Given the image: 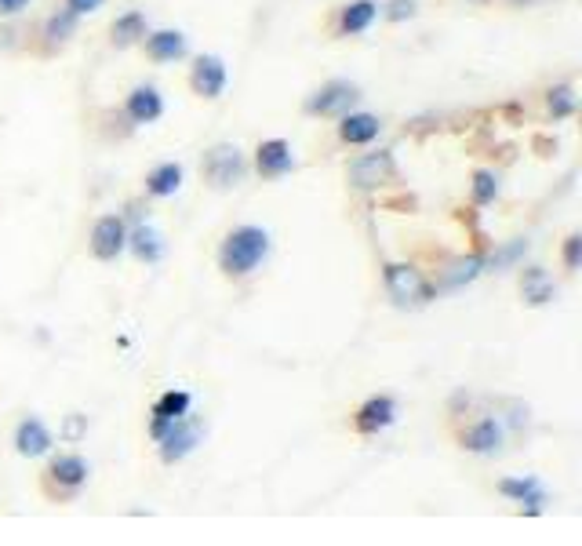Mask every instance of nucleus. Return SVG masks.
<instances>
[{
  "label": "nucleus",
  "mask_w": 582,
  "mask_h": 546,
  "mask_svg": "<svg viewBox=\"0 0 582 546\" xmlns=\"http://www.w3.org/2000/svg\"><path fill=\"white\" fill-rule=\"evenodd\" d=\"M270 255V233L262 226H233L219 244V270L230 281H241L248 273H255Z\"/></svg>",
  "instance_id": "obj_1"
},
{
  "label": "nucleus",
  "mask_w": 582,
  "mask_h": 546,
  "mask_svg": "<svg viewBox=\"0 0 582 546\" xmlns=\"http://www.w3.org/2000/svg\"><path fill=\"white\" fill-rule=\"evenodd\" d=\"M88 477H91V466H88L84 455L62 452V455H55L48 466H44L41 488H44V496L55 499V503H70V499H77L84 492Z\"/></svg>",
  "instance_id": "obj_2"
},
{
  "label": "nucleus",
  "mask_w": 582,
  "mask_h": 546,
  "mask_svg": "<svg viewBox=\"0 0 582 546\" xmlns=\"http://www.w3.org/2000/svg\"><path fill=\"white\" fill-rule=\"evenodd\" d=\"M248 175V161L237 142H215L208 146L201 157V179L208 182L211 190H233L241 186Z\"/></svg>",
  "instance_id": "obj_3"
},
{
  "label": "nucleus",
  "mask_w": 582,
  "mask_h": 546,
  "mask_svg": "<svg viewBox=\"0 0 582 546\" xmlns=\"http://www.w3.org/2000/svg\"><path fill=\"white\" fill-rule=\"evenodd\" d=\"M382 281H386V295L393 299V306H401V310H415V306H426L433 299V284L412 263H386Z\"/></svg>",
  "instance_id": "obj_4"
},
{
  "label": "nucleus",
  "mask_w": 582,
  "mask_h": 546,
  "mask_svg": "<svg viewBox=\"0 0 582 546\" xmlns=\"http://www.w3.org/2000/svg\"><path fill=\"white\" fill-rule=\"evenodd\" d=\"M357 102H361V88H357V84L328 81L313 91V95H306L302 113H306V117H324V121H339L342 113H350Z\"/></svg>",
  "instance_id": "obj_5"
},
{
  "label": "nucleus",
  "mask_w": 582,
  "mask_h": 546,
  "mask_svg": "<svg viewBox=\"0 0 582 546\" xmlns=\"http://www.w3.org/2000/svg\"><path fill=\"white\" fill-rule=\"evenodd\" d=\"M506 423H502V415H477V419H470L466 426H459V434H455V441H459L462 452L470 455H499L502 445H506Z\"/></svg>",
  "instance_id": "obj_6"
},
{
  "label": "nucleus",
  "mask_w": 582,
  "mask_h": 546,
  "mask_svg": "<svg viewBox=\"0 0 582 546\" xmlns=\"http://www.w3.org/2000/svg\"><path fill=\"white\" fill-rule=\"evenodd\" d=\"M393 179H397V161H393L390 150L364 153V157L350 161V168H346V182L361 193L379 190V186H386V182H393Z\"/></svg>",
  "instance_id": "obj_7"
},
{
  "label": "nucleus",
  "mask_w": 582,
  "mask_h": 546,
  "mask_svg": "<svg viewBox=\"0 0 582 546\" xmlns=\"http://www.w3.org/2000/svg\"><path fill=\"white\" fill-rule=\"evenodd\" d=\"M201 434H204V426H201V419L193 415V408L186 415H179V419L164 430L161 441H157V445H161V463H168V466L182 463L193 448L201 445Z\"/></svg>",
  "instance_id": "obj_8"
},
{
  "label": "nucleus",
  "mask_w": 582,
  "mask_h": 546,
  "mask_svg": "<svg viewBox=\"0 0 582 546\" xmlns=\"http://www.w3.org/2000/svg\"><path fill=\"white\" fill-rule=\"evenodd\" d=\"M91 255L99 259V263H113V259H121L128 252V223H124L121 215H99L95 226H91Z\"/></svg>",
  "instance_id": "obj_9"
},
{
  "label": "nucleus",
  "mask_w": 582,
  "mask_h": 546,
  "mask_svg": "<svg viewBox=\"0 0 582 546\" xmlns=\"http://www.w3.org/2000/svg\"><path fill=\"white\" fill-rule=\"evenodd\" d=\"M397 423V401L393 397H386V394H375V397H368L357 412H353V430L357 434H364V437H372V434H382L386 426H393Z\"/></svg>",
  "instance_id": "obj_10"
},
{
  "label": "nucleus",
  "mask_w": 582,
  "mask_h": 546,
  "mask_svg": "<svg viewBox=\"0 0 582 546\" xmlns=\"http://www.w3.org/2000/svg\"><path fill=\"white\" fill-rule=\"evenodd\" d=\"M190 88L201 99H219L226 91V62L219 55H197L190 66Z\"/></svg>",
  "instance_id": "obj_11"
},
{
  "label": "nucleus",
  "mask_w": 582,
  "mask_h": 546,
  "mask_svg": "<svg viewBox=\"0 0 582 546\" xmlns=\"http://www.w3.org/2000/svg\"><path fill=\"white\" fill-rule=\"evenodd\" d=\"M255 172L262 179H284V175L295 172V153L284 139H266L259 142V150H255Z\"/></svg>",
  "instance_id": "obj_12"
},
{
  "label": "nucleus",
  "mask_w": 582,
  "mask_h": 546,
  "mask_svg": "<svg viewBox=\"0 0 582 546\" xmlns=\"http://www.w3.org/2000/svg\"><path fill=\"white\" fill-rule=\"evenodd\" d=\"M11 445H15V452H19L22 459H41V455L51 452L55 437H51V430L44 426V419H37V415H26V419L15 426Z\"/></svg>",
  "instance_id": "obj_13"
},
{
  "label": "nucleus",
  "mask_w": 582,
  "mask_h": 546,
  "mask_svg": "<svg viewBox=\"0 0 582 546\" xmlns=\"http://www.w3.org/2000/svg\"><path fill=\"white\" fill-rule=\"evenodd\" d=\"M495 492L506 496L510 503H521L524 514H542V503H546V488H542L539 477H502Z\"/></svg>",
  "instance_id": "obj_14"
},
{
  "label": "nucleus",
  "mask_w": 582,
  "mask_h": 546,
  "mask_svg": "<svg viewBox=\"0 0 582 546\" xmlns=\"http://www.w3.org/2000/svg\"><path fill=\"white\" fill-rule=\"evenodd\" d=\"M124 117L131 124H153L164 117V99L161 91L153 88V84H139V88L128 91V99H124Z\"/></svg>",
  "instance_id": "obj_15"
},
{
  "label": "nucleus",
  "mask_w": 582,
  "mask_h": 546,
  "mask_svg": "<svg viewBox=\"0 0 582 546\" xmlns=\"http://www.w3.org/2000/svg\"><path fill=\"white\" fill-rule=\"evenodd\" d=\"M379 19V4L375 0H350L335 11V33L339 37H357V33L372 30V22Z\"/></svg>",
  "instance_id": "obj_16"
},
{
  "label": "nucleus",
  "mask_w": 582,
  "mask_h": 546,
  "mask_svg": "<svg viewBox=\"0 0 582 546\" xmlns=\"http://www.w3.org/2000/svg\"><path fill=\"white\" fill-rule=\"evenodd\" d=\"M142 48H146V59L150 62H179L186 59V37L179 30H157V33H146L142 37Z\"/></svg>",
  "instance_id": "obj_17"
},
{
  "label": "nucleus",
  "mask_w": 582,
  "mask_h": 546,
  "mask_svg": "<svg viewBox=\"0 0 582 546\" xmlns=\"http://www.w3.org/2000/svg\"><path fill=\"white\" fill-rule=\"evenodd\" d=\"M382 132V121L375 117V113H342L339 117V139L346 142V146H368V142H375Z\"/></svg>",
  "instance_id": "obj_18"
},
{
  "label": "nucleus",
  "mask_w": 582,
  "mask_h": 546,
  "mask_svg": "<svg viewBox=\"0 0 582 546\" xmlns=\"http://www.w3.org/2000/svg\"><path fill=\"white\" fill-rule=\"evenodd\" d=\"M128 252L139 259V263L153 266V263H161L164 252H168V244H164V233L161 230H153V226L139 223L135 230H128Z\"/></svg>",
  "instance_id": "obj_19"
},
{
  "label": "nucleus",
  "mask_w": 582,
  "mask_h": 546,
  "mask_svg": "<svg viewBox=\"0 0 582 546\" xmlns=\"http://www.w3.org/2000/svg\"><path fill=\"white\" fill-rule=\"evenodd\" d=\"M77 26H81V15H77V11H70V8L55 11V15L44 22V48L48 51L66 48V44L77 37Z\"/></svg>",
  "instance_id": "obj_20"
},
{
  "label": "nucleus",
  "mask_w": 582,
  "mask_h": 546,
  "mask_svg": "<svg viewBox=\"0 0 582 546\" xmlns=\"http://www.w3.org/2000/svg\"><path fill=\"white\" fill-rule=\"evenodd\" d=\"M146 37V15L142 11H124L110 22V44L113 48H135Z\"/></svg>",
  "instance_id": "obj_21"
},
{
  "label": "nucleus",
  "mask_w": 582,
  "mask_h": 546,
  "mask_svg": "<svg viewBox=\"0 0 582 546\" xmlns=\"http://www.w3.org/2000/svg\"><path fill=\"white\" fill-rule=\"evenodd\" d=\"M521 295L528 306H546L557 299V284L550 281V273L542 270V266H528L521 277Z\"/></svg>",
  "instance_id": "obj_22"
},
{
  "label": "nucleus",
  "mask_w": 582,
  "mask_h": 546,
  "mask_svg": "<svg viewBox=\"0 0 582 546\" xmlns=\"http://www.w3.org/2000/svg\"><path fill=\"white\" fill-rule=\"evenodd\" d=\"M182 179H186L182 164L164 161L146 175V193H150V197H175V193L182 190Z\"/></svg>",
  "instance_id": "obj_23"
},
{
  "label": "nucleus",
  "mask_w": 582,
  "mask_h": 546,
  "mask_svg": "<svg viewBox=\"0 0 582 546\" xmlns=\"http://www.w3.org/2000/svg\"><path fill=\"white\" fill-rule=\"evenodd\" d=\"M546 110H550L553 121H568L579 110V99H575L572 84H557V88L546 91Z\"/></svg>",
  "instance_id": "obj_24"
},
{
  "label": "nucleus",
  "mask_w": 582,
  "mask_h": 546,
  "mask_svg": "<svg viewBox=\"0 0 582 546\" xmlns=\"http://www.w3.org/2000/svg\"><path fill=\"white\" fill-rule=\"evenodd\" d=\"M193 408V397L186 390H164L157 401H153V415L157 419H179Z\"/></svg>",
  "instance_id": "obj_25"
},
{
  "label": "nucleus",
  "mask_w": 582,
  "mask_h": 546,
  "mask_svg": "<svg viewBox=\"0 0 582 546\" xmlns=\"http://www.w3.org/2000/svg\"><path fill=\"white\" fill-rule=\"evenodd\" d=\"M484 263H488L484 255H470V259L455 263V270L448 273V277H444V288H459V284H470L473 277H477V273L484 270Z\"/></svg>",
  "instance_id": "obj_26"
},
{
  "label": "nucleus",
  "mask_w": 582,
  "mask_h": 546,
  "mask_svg": "<svg viewBox=\"0 0 582 546\" xmlns=\"http://www.w3.org/2000/svg\"><path fill=\"white\" fill-rule=\"evenodd\" d=\"M495 197H499V179H495V172H473V204L477 208H484V204H492Z\"/></svg>",
  "instance_id": "obj_27"
},
{
  "label": "nucleus",
  "mask_w": 582,
  "mask_h": 546,
  "mask_svg": "<svg viewBox=\"0 0 582 546\" xmlns=\"http://www.w3.org/2000/svg\"><path fill=\"white\" fill-rule=\"evenodd\" d=\"M84 437H88V415L70 412L66 419H62V426H59V441H66V445H77V441H84Z\"/></svg>",
  "instance_id": "obj_28"
},
{
  "label": "nucleus",
  "mask_w": 582,
  "mask_h": 546,
  "mask_svg": "<svg viewBox=\"0 0 582 546\" xmlns=\"http://www.w3.org/2000/svg\"><path fill=\"white\" fill-rule=\"evenodd\" d=\"M561 259H564V270L568 273L579 270L582 266V233H568V237H564Z\"/></svg>",
  "instance_id": "obj_29"
},
{
  "label": "nucleus",
  "mask_w": 582,
  "mask_h": 546,
  "mask_svg": "<svg viewBox=\"0 0 582 546\" xmlns=\"http://www.w3.org/2000/svg\"><path fill=\"white\" fill-rule=\"evenodd\" d=\"M524 252H528V241H524V237H517V241L506 244V248H502L499 255H492V263H484V266H495V270H502V266L517 263V259H521Z\"/></svg>",
  "instance_id": "obj_30"
},
{
  "label": "nucleus",
  "mask_w": 582,
  "mask_h": 546,
  "mask_svg": "<svg viewBox=\"0 0 582 546\" xmlns=\"http://www.w3.org/2000/svg\"><path fill=\"white\" fill-rule=\"evenodd\" d=\"M415 11H419V4H415V0H390V4H386V19H390V22L415 19Z\"/></svg>",
  "instance_id": "obj_31"
},
{
  "label": "nucleus",
  "mask_w": 582,
  "mask_h": 546,
  "mask_svg": "<svg viewBox=\"0 0 582 546\" xmlns=\"http://www.w3.org/2000/svg\"><path fill=\"white\" fill-rule=\"evenodd\" d=\"M30 4L33 0H0V19H15V15H22Z\"/></svg>",
  "instance_id": "obj_32"
},
{
  "label": "nucleus",
  "mask_w": 582,
  "mask_h": 546,
  "mask_svg": "<svg viewBox=\"0 0 582 546\" xmlns=\"http://www.w3.org/2000/svg\"><path fill=\"white\" fill-rule=\"evenodd\" d=\"M106 0H66V8L77 11V15H91V11H99Z\"/></svg>",
  "instance_id": "obj_33"
}]
</instances>
